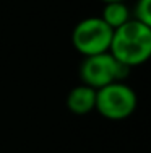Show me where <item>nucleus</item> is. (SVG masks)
<instances>
[{
  "instance_id": "obj_8",
  "label": "nucleus",
  "mask_w": 151,
  "mask_h": 153,
  "mask_svg": "<svg viewBox=\"0 0 151 153\" xmlns=\"http://www.w3.org/2000/svg\"><path fill=\"white\" fill-rule=\"evenodd\" d=\"M102 3H109V2H125V0H101Z\"/></svg>"
},
{
  "instance_id": "obj_3",
  "label": "nucleus",
  "mask_w": 151,
  "mask_h": 153,
  "mask_svg": "<svg viewBox=\"0 0 151 153\" xmlns=\"http://www.w3.org/2000/svg\"><path fill=\"white\" fill-rule=\"evenodd\" d=\"M128 74L130 68L116 60L110 52L85 57L80 65L81 83L94 90H99L114 82H125Z\"/></svg>"
},
{
  "instance_id": "obj_2",
  "label": "nucleus",
  "mask_w": 151,
  "mask_h": 153,
  "mask_svg": "<svg viewBox=\"0 0 151 153\" xmlns=\"http://www.w3.org/2000/svg\"><path fill=\"white\" fill-rule=\"evenodd\" d=\"M138 98L125 82H114L96 90L94 109L107 121H124L135 112Z\"/></svg>"
},
{
  "instance_id": "obj_6",
  "label": "nucleus",
  "mask_w": 151,
  "mask_h": 153,
  "mask_svg": "<svg viewBox=\"0 0 151 153\" xmlns=\"http://www.w3.org/2000/svg\"><path fill=\"white\" fill-rule=\"evenodd\" d=\"M101 18H102L104 23L114 31L130 20L132 12H130V7L125 2H109V3H104Z\"/></svg>"
},
{
  "instance_id": "obj_5",
  "label": "nucleus",
  "mask_w": 151,
  "mask_h": 153,
  "mask_svg": "<svg viewBox=\"0 0 151 153\" xmlns=\"http://www.w3.org/2000/svg\"><path fill=\"white\" fill-rule=\"evenodd\" d=\"M67 108L70 112L77 116H85L94 111L96 106V90L88 85H80L73 86L67 94Z\"/></svg>"
},
{
  "instance_id": "obj_7",
  "label": "nucleus",
  "mask_w": 151,
  "mask_h": 153,
  "mask_svg": "<svg viewBox=\"0 0 151 153\" xmlns=\"http://www.w3.org/2000/svg\"><path fill=\"white\" fill-rule=\"evenodd\" d=\"M132 12V18L140 23L151 26V0H136L133 10Z\"/></svg>"
},
{
  "instance_id": "obj_1",
  "label": "nucleus",
  "mask_w": 151,
  "mask_h": 153,
  "mask_svg": "<svg viewBox=\"0 0 151 153\" xmlns=\"http://www.w3.org/2000/svg\"><path fill=\"white\" fill-rule=\"evenodd\" d=\"M109 52L130 70L143 65L151 56V26L130 18L114 30Z\"/></svg>"
},
{
  "instance_id": "obj_4",
  "label": "nucleus",
  "mask_w": 151,
  "mask_h": 153,
  "mask_svg": "<svg viewBox=\"0 0 151 153\" xmlns=\"http://www.w3.org/2000/svg\"><path fill=\"white\" fill-rule=\"evenodd\" d=\"M112 33L101 16H88L75 25L71 31V44L83 57L109 52Z\"/></svg>"
}]
</instances>
